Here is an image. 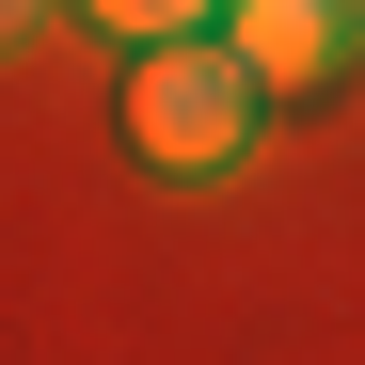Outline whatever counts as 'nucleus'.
Instances as JSON below:
<instances>
[{"instance_id": "nucleus-3", "label": "nucleus", "mask_w": 365, "mask_h": 365, "mask_svg": "<svg viewBox=\"0 0 365 365\" xmlns=\"http://www.w3.org/2000/svg\"><path fill=\"white\" fill-rule=\"evenodd\" d=\"M80 16H111V32H143V48H159V32H207L222 0H80Z\"/></svg>"}, {"instance_id": "nucleus-1", "label": "nucleus", "mask_w": 365, "mask_h": 365, "mask_svg": "<svg viewBox=\"0 0 365 365\" xmlns=\"http://www.w3.org/2000/svg\"><path fill=\"white\" fill-rule=\"evenodd\" d=\"M255 64L238 48H191V32H159L143 64H128V143L159 175H238V143H255Z\"/></svg>"}, {"instance_id": "nucleus-2", "label": "nucleus", "mask_w": 365, "mask_h": 365, "mask_svg": "<svg viewBox=\"0 0 365 365\" xmlns=\"http://www.w3.org/2000/svg\"><path fill=\"white\" fill-rule=\"evenodd\" d=\"M222 48H238L270 96H318L349 48H365V0H238V16H222Z\"/></svg>"}, {"instance_id": "nucleus-4", "label": "nucleus", "mask_w": 365, "mask_h": 365, "mask_svg": "<svg viewBox=\"0 0 365 365\" xmlns=\"http://www.w3.org/2000/svg\"><path fill=\"white\" fill-rule=\"evenodd\" d=\"M32 16H48V0H0V48H16V32H32Z\"/></svg>"}]
</instances>
